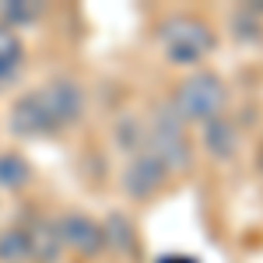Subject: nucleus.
<instances>
[{
    "label": "nucleus",
    "instance_id": "5",
    "mask_svg": "<svg viewBox=\"0 0 263 263\" xmlns=\"http://www.w3.org/2000/svg\"><path fill=\"white\" fill-rule=\"evenodd\" d=\"M165 179H168V168H165L155 155H147V151L134 155V158L126 162V168L120 172V186H123V193H126L130 200H147V197H155L165 186Z\"/></svg>",
    "mask_w": 263,
    "mask_h": 263
},
{
    "label": "nucleus",
    "instance_id": "4",
    "mask_svg": "<svg viewBox=\"0 0 263 263\" xmlns=\"http://www.w3.org/2000/svg\"><path fill=\"white\" fill-rule=\"evenodd\" d=\"M158 39L165 46V57L172 63H197L214 49L211 25L193 14H172L158 25Z\"/></svg>",
    "mask_w": 263,
    "mask_h": 263
},
{
    "label": "nucleus",
    "instance_id": "11",
    "mask_svg": "<svg viewBox=\"0 0 263 263\" xmlns=\"http://www.w3.org/2000/svg\"><path fill=\"white\" fill-rule=\"evenodd\" d=\"M102 239L109 249H116L120 256H130L137 249V235H134V224L126 214H109L105 224H102Z\"/></svg>",
    "mask_w": 263,
    "mask_h": 263
},
{
    "label": "nucleus",
    "instance_id": "10",
    "mask_svg": "<svg viewBox=\"0 0 263 263\" xmlns=\"http://www.w3.org/2000/svg\"><path fill=\"white\" fill-rule=\"evenodd\" d=\"M32 162L21 155V151H0V186L7 193H18L32 182Z\"/></svg>",
    "mask_w": 263,
    "mask_h": 263
},
{
    "label": "nucleus",
    "instance_id": "8",
    "mask_svg": "<svg viewBox=\"0 0 263 263\" xmlns=\"http://www.w3.org/2000/svg\"><path fill=\"white\" fill-rule=\"evenodd\" d=\"M200 126H203V147H207L211 158L224 162V158H232V155L239 151V130H235L232 116H224V112H221V116L200 123Z\"/></svg>",
    "mask_w": 263,
    "mask_h": 263
},
{
    "label": "nucleus",
    "instance_id": "16",
    "mask_svg": "<svg viewBox=\"0 0 263 263\" xmlns=\"http://www.w3.org/2000/svg\"><path fill=\"white\" fill-rule=\"evenodd\" d=\"M256 168H260V172H263V144H260V147H256Z\"/></svg>",
    "mask_w": 263,
    "mask_h": 263
},
{
    "label": "nucleus",
    "instance_id": "3",
    "mask_svg": "<svg viewBox=\"0 0 263 263\" xmlns=\"http://www.w3.org/2000/svg\"><path fill=\"white\" fill-rule=\"evenodd\" d=\"M224 99H228V91H224L221 78L211 74V70H197V74H190L176 88V95L168 99V105L176 109V116L182 123H207L214 116H221Z\"/></svg>",
    "mask_w": 263,
    "mask_h": 263
},
{
    "label": "nucleus",
    "instance_id": "7",
    "mask_svg": "<svg viewBox=\"0 0 263 263\" xmlns=\"http://www.w3.org/2000/svg\"><path fill=\"white\" fill-rule=\"evenodd\" d=\"M25 228V235H28V249H32V260L39 263H57V256H60V228H57V221L53 218H42V214H35V221L32 224H21Z\"/></svg>",
    "mask_w": 263,
    "mask_h": 263
},
{
    "label": "nucleus",
    "instance_id": "1",
    "mask_svg": "<svg viewBox=\"0 0 263 263\" xmlns=\"http://www.w3.org/2000/svg\"><path fill=\"white\" fill-rule=\"evenodd\" d=\"M84 112V91L70 78L42 84L35 91H25L14 99L7 112V130L14 137H49L81 120Z\"/></svg>",
    "mask_w": 263,
    "mask_h": 263
},
{
    "label": "nucleus",
    "instance_id": "2",
    "mask_svg": "<svg viewBox=\"0 0 263 263\" xmlns=\"http://www.w3.org/2000/svg\"><path fill=\"white\" fill-rule=\"evenodd\" d=\"M144 151L155 155L168 172H182L193 165V147L182 134V120L176 116V109L168 105V99L155 109L151 126L144 130Z\"/></svg>",
    "mask_w": 263,
    "mask_h": 263
},
{
    "label": "nucleus",
    "instance_id": "9",
    "mask_svg": "<svg viewBox=\"0 0 263 263\" xmlns=\"http://www.w3.org/2000/svg\"><path fill=\"white\" fill-rule=\"evenodd\" d=\"M21 63H25V46H21L18 32L0 25V91L18 81Z\"/></svg>",
    "mask_w": 263,
    "mask_h": 263
},
{
    "label": "nucleus",
    "instance_id": "13",
    "mask_svg": "<svg viewBox=\"0 0 263 263\" xmlns=\"http://www.w3.org/2000/svg\"><path fill=\"white\" fill-rule=\"evenodd\" d=\"M32 249H28V235L21 224H11L0 232V263H28Z\"/></svg>",
    "mask_w": 263,
    "mask_h": 263
},
{
    "label": "nucleus",
    "instance_id": "12",
    "mask_svg": "<svg viewBox=\"0 0 263 263\" xmlns=\"http://www.w3.org/2000/svg\"><path fill=\"white\" fill-rule=\"evenodd\" d=\"M46 14L42 4H32V0H0V25L4 28H18V25H35V21Z\"/></svg>",
    "mask_w": 263,
    "mask_h": 263
},
{
    "label": "nucleus",
    "instance_id": "15",
    "mask_svg": "<svg viewBox=\"0 0 263 263\" xmlns=\"http://www.w3.org/2000/svg\"><path fill=\"white\" fill-rule=\"evenodd\" d=\"M158 263H197V260H190V256H162Z\"/></svg>",
    "mask_w": 263,
    "mask_h": 263
},
{
    "label": "nucleus",
    "instance_id": "6",
    "mask_svg": "<svg viewBox=\"0 0 263 263\" xmlns=\"http://www.w3.org/2000/svg\"><path fill=\"white\" fill-rule=\"evenodd\" d=\"M57 228H60V242L70 246L78 256L84 260H91V256H99L102 249H105V239H102V224L95 218H88L81 211H70V214H63L57 218Z\"/></svg>",
    "mask_w": 263,
    "mask_h": 263
},
{
    "label": "nucleus",
    "instance_id": "14",
    "mask_svg": "<svg viewBox=\"0 0 263 263\" xmlns=\"http://www.w3.org/2000/svg\"><path fill=\"white\" fill-rule=\"evenodd\" d=\"M116 144H120L123 151H137L144 144V123L137 116H123L116 123Z\"/></svg>",
    "mask_w": 263,
    "mask_h": 263
}]
</instances>
